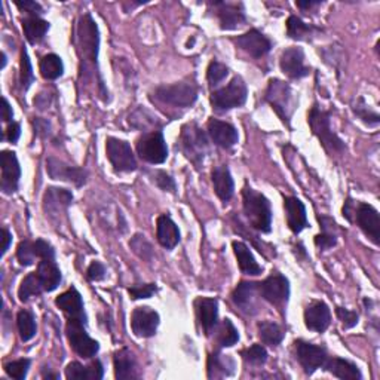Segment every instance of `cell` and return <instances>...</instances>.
<instances>
[{
    "label": "cell",
    "instance_id": "6da1fadb",
    "mask_svg": "<svg viewBox=\"0 0 380 380\" xmlns=\"http://www.w3.org/2000/svg\"><path fill=\"white\" fill-rule=\"evenodd\" d=\"M76 43H78V54L80 58V79L85 78H95L100 90V97L106 98L109 95L105 82L100 76L98 68V49H100V31L95 20L91 14H83L76 31Z\"/></svg>",
    "mask_w": 380,
    "mask_h": 380
},
{
    "label": "cell",
    "instance_id": "7a4b0ae2",
    "mask_svg": "<svg viewBox=\"0 0 380 380\" xmlns=\"http://www.w3.org/2000/svg\"><path fill=\"white\" fill-rule=\"evenodd\" d=\"M342 213L349 223H355L374 246L380 244V214L373 205L348 198Z\"/></svg>",
    "mask_w": 380,
    "mask_h": 380
},
{
    "label": "cell",
    "instance_id": "3957f363",
    "mask_svg": "<svg viewBox=\"0 0 380 380\" xmlns=\"http://www.w3.org/2000/svg\"><path fill=\"white\" fill-rule=\"evenodd\" d=\"M243 205L246 217L248 218L251 226L262 233H270L272 209L269 199L263 194L247 186L243 190Z\"/></svg>",
    "mask_w": 380,
    "mask_h": 380
},
{
    "label": "cell",
    "instance_id": "277c9868",
    "mask_svg": "<svg viewBox=\"0 0 380 380\" xmlns=\"http://www.w3.org/2000/svg\"><path fill=\"white\" fill-rule=\"evenodd\" d=\"M332 113L321 109L318 105H314L307 113V124L312 130V134L318 138L322 147L328 153H342L347 150V144L342 138L332 130L330 125Z\"/></svg>",
    "mask_w": 380,
    "mask_h": 380
},
{
    "label": "cell",
    "instance_id": "5b68a950",
    "mask_svg": "<svg viewBox=\"0 0 380 380\" xmlns=\"http://www.w3.org/2000/svg\"><path fill=\"white\" fill-rule=\"evenodd\" d=\"M180 147L184 157L196 168L204 165L205 158L210 154V142L206 134L196 124H186L180 134Z\"/></svg>",
    "mask_w": 380,
    "mask_h": 380
},
{
    "label": "cell",
    "instance_id": "8992f818",
    "mask_svg": "<svg viewBox=\"0 0 380 380\" xmlns=\"http://www.w3.org/2000/svg\"><path fill=\"white\" fill-rule=\"evenodd\" d=\"M265 100L272 106V109L281 117L285 125H290V119L292 112L296 110L297 100L292 93L291 86L280 79H270L268 90L265 94Z\"/></svg>",
    "mask_w": 380,
    "mask_h": 380
},
{
    "label": "cell",
    "instance_id": "52a82bcc",
    "mask_svg": "<svg viewBox=\"0 0 380 380\" xmlns=\"http://www.w3.org/2000/svg\"><path fill=\"white\" fill-rule=\"evenodd\" d=\"M247 97H248V90L246 82L243 80V78L235 76L226 86L213 91L210 101L216 112L223 113L244 106Z\"/></svg>",
    "mask_w": 380,
    "mask_h": 380
},
{
    "label": "cell",
    "instance_id": "ba28073f",
    "mask_svg": "<svg viewBox=\"0 0 380 380\" xmlns=\"http://www.w3.org/2000/svg\"><path fill=\"white\" fill-rule=\"evenodd\" d=\"M154 98L174 107H192L198 100V88L194 82L161 85L154 90Z\"/></svg>",
    "mask_w": 380,
    "mask_h": 380
},
{
    "label": "cell",
    "instance_id": "9c48e42d",
    "mask_svg": "<svg viewBox=\"0 0 380 380\" xmlns=\"http://www.w3.org/2000/svg\"><path fill=\"white\" fill-rule=\"evenodd\" d=\"M65 334L70 347L79 357L91 359L98 354L100 343L86 333V321L67 320Z\"/></svg>",
    "mask_w": 380,
    "mask_h": 380
},
{
    "label": "cell",
    "instance_id": "30bf717a",
    "mask_svg": "<svg viewBox=\"0 0 380 380\" xmlns=\"http://www.w3.org/2000/svg\"><path fill=\"white\" fill-rule=\"evenodd\" d=\"M137 153L143 161L159 165L168 158V146L162 131H147L137 140Z\"/></svg>",
    "mask_w": 380,
    "mask_h": 380
},
{
    "label": "cell",
    "instance_id": "8fae6325",
    "mask_svg": "<svg viewBox=\"0 0 380 380\" xmlns=\"http://www.w3.org/2000/svg\"><path fill=\"white\" fill-rule=\"evenodd\" d=\"M106 153L116 172H132L137 169L135 154L128 142L109 137L106 140Z\"/></svg>",
    "mask_w": 380,
    "mask_h": 380
},
{
    "label": "cell",
    "instance_id": "7c38bea8",
    "mask_svg": "<svg viewBox=\"0 0 380 380\" xmlns=\"http://www.w3.org/2000/svg\"><path fill=\"white\" fill-rule=\"evenodd\" d=\"M258 291L266 302L281 307L287 305L290 299V281L284 275L275 272L265 281L258 283Z\"/></svg>",
    "mask_w": 380,
    "mask_h": 380
},
{
    "label": "cell",
    "instance_id": "4fadbf2b",
    "mask_svg": "<svg viewBox=\"0 0 380 380\" xmlns=\"http://www.w3.org/2000/svg\"><path fill=\"white\" fill-rule=\"evenodd\" d=\"M161 324V317L157 310L149 306H138L132 310L131 315V328L137 337L149 339L153 337L158 332Z\"/></svg>",
    "mask_w": 380,
    "mask_h": 380
},
{
    "label": "cell",
    "instance_id": "5bb4252c",
    "mask_svg": "<svg viewBox=\"0 0 380 380\" xmlns=\"http://www.w3.org/2000/svg\"><path fill=\"white\" fill-rule=\"evenodd\" d=\"M295 344H296L297 359L307 376L314 374L320 369H324L325 362L328 359L325 348L305 340H296Z\"/></svg>",
    "mask_w": 380,
    "mask_h": 380
},
{
    "label": "cell",
    "instance_id": "9a60e30c",
    "mask_svg": "<svg viewBox=\"0 0 380 380\" xmlns=\"http://www.w3.org/2000/svg\"><path fill=\"white\" fill-rule=\"evenodd\" d=\"M46 171H48L49 177L53 180L72 183L76 187L85 186L86 184V179H88V172H86L83 168L68 165L64 161L57 159L54 157L48 158Z\"/></svg>",
    "mask_w": 380,
    "mask_h": 380
},
{
    "label": "cell",
    "instance_id": "2e32d148",
    "mask_svg": "<svg viewBox=\"0 0 380 380\" xmlns=\"http://www.w3.org/2000/svg\"><path fill=\"white\" fill-rule=\"evenodd\" d=\"M0 165H2V180L0 189L5 195H12L19 190L21 179V167L16 158V153L11 150H4L0 154Z\"/></svg>",
    "mask_w": 380,
    "mask_h": 380
},
{
    "label": "cell",
    "instance_id": "e0dca14e",
    "mask_svg": "<svg viewBox=\"0 0 380 380\" xmlns=\"http://www.w3.org/2000/svg\"><path fill=\"white\" fill-rule=\"evenodd\" d=\"M73 202V194L70 190L63 187L51 186L46 189L43 195V211L51 220L58 218L61 214H65L68 206Z\"/></svg>",
    "mask_w": 380,
    "mask_h": 380
},
{
    "label": "cell",
    "instance_id": "ac0fdd59",
    "mask_svg": "<svg viewBox=\"0 0 380 380\" xmlns=\"http://www.w3.org/2000/svg\"><path fill=\"white\" fill-rule=\"evenodd\" d=\"M233 43L238 48L246 51L253 58H262L272 49L270 39L266 38L265 34L257 28H251L250 31L241 34V36L233 39Z\"/></svg>",
    "mask_w": 380,
    "mask_h": 380
},
{
    "label": "cell",
    "instance_id": "d6986e66",
    "mask_svg": "<svg viewBox=\"0 0 380 380\" xmlns=\"http://www.w3.org/2000/svg\"><path fill=\"white\" fill-rule=\"evenodd\" d=\"M280 67L284 75L290 79H302L310 73V68L305 64V53L302 48L291 46L281 54Z\"/></svg>",
    "mask_w": 380,
    "mask_h": 380
},
{
    "label": "cell",
    "instance_id": "ffe728a7",
    "mask_svg": "<svg viewBox=\"0 0 380 380\" xmlns=\"http://www.w3.org/2000/svg\"><path fill=\"white\" fill-rule=\"evenodd\" d=\"M258 291L257 283L241 281L232 292V302L247 315H255L258 312ZM262 297V296H260Z\"/></svg>",
    "mask_w": 380,
    "mask_h": 380
},
{
    "label": "cell",
    "instance_id": "44dd1931",
    "mask_svg": "<svg viewBox=\"0 0 380 380\" xmlns=\"http://www.w3.org/2000/svg\"><path fill=\"white\" fill-rule=\"evenodd\" d=\"M221 30H236L247 23V15L243 4H229V2H214Z\"/></svg>",
    "mask_w": 380,
    "mask_h": 380
},
{
    "label": "cell",
    "instance_id": "7402d4cb",
    "mask_svg": "<svg viewBox=\"0 0 380 380\" xmlns=\"http://www.w3.org/2000/svg\"><path fill=\"white\" fill-rule=\"evenodd\" d=\"M305 325L310 332L324 333L332 324L330 307L322 300L310 302L305 309Z\"/></svg>",
    "mask_w": 380,
    "mask_h": 380
},
{
    "label": "cell",
    "instance_id": "603a6c76",
    "mask_svg": "<svg viewBox=\"0 0 380 380\" xmlns=\"http://www.w3.org/2000/svg\"><path fill=\"white\" fill-rule=\"evenodd\" d=\"M206 130H209V135L211 137L213 143L221 149H231L239 140L236 128L229 122H224V120L211 117L209 124H206Z\"/></svg>",
    "mask_w": 380,
    "mask_h": 380
},
{
    "label": "cell",
    "instance_id": "cb8c5ba5",
    "mask_svg": "<svg viewBox=\"0 0 380 380\" xmlns=\"http://www.w3.org/2000/svg\"><path fill=\"white\" fill-rule=\"evenodd\" d=\"M56 305L67 315V320H82L88 322V318H86L85 314L82 296L75 287L68 288L67 291L63 292V295H60L56 299Z\"/></svg>",
    "mask_w": 380,
    "mask_h": 380
},
{
    "label": "cell",
    "instance_id": "d4e9b609",
    "mask_svg": "<svg viewBox=\"0 0 380 380\" xmlns=\"http://www.w3.org/2000/svg\"><path fill=\"white\" fill-rule=\"evenodd\" d=\"M284 210L287 216L288 228L295 235H299L303 229L309 226L307 216H306V206L299 198L296 196L284 198Z\"/></svg>",
    "mask_w": 380,
    "mask_h": 380
},
{
    "label": "cell",
    "instance_id": "484cf974",
    "mask_svg": "<svg viewBox=\"0 0 380 380\" xmlns=\"http://www.w3.org/2000/svg\"><path fill=\"white\" fill-rule=\"evenodd\" d=\"M157 238H158V243L167 250L176 248L177 244L180 243V239H181L180 229L174 223V220H172L169 216L164 214V216L158 217V220H157Z\"/></svg>",
    "mask_w": 380,
    "mask_h": 380
},
{
    "label": "cell",
    "instance_id": "4316f807",
    "mask_svg": "<svg viewBox=\"0 0 380 380\" xmlns=\"http://www.w3.org/2000/svg\"><path fill=\"white\" fill-rule=\"evenodd\" d=\"M198 320L204 328L205 334H211L218 322V302L217 299L201 297L196 300Z\"/></svg>",
    "mask_w": 380,
    "mask_h": 380
},
{
    "label": "cell",
    "instance_id": "83f0119b",
    "mask_svg": "<svg viewBox=\"0 0 380 380\" xmlns=\"http://www.w3.org/2000/svg\"><path fill=\"white\" fill-rule=\"evenodd\" d=\"M36 273L46 292L57 290L63 281V275L58 265L56 263V258H42L38 263Z\"/></svg>",
    "mask_w": 380,
    "mask_h": 380
},
{
    "label": "cell",
    "instance_id": "f1b7e54d",
    "mask_svg": "<svg viewBox=\"0 0 380 380\" xmlns=\"http://www.w3.org/2000/svg\"><path fill=\"white\" fill-rule=\"evenodd\" d=\"M324 370L332 373L334 377L343 379V380H361L362 379V373L357 364H354L352 361L343 359L339 357H328Z\"/></svg>",
    "mask_w": 380,
    "mask_h": 380
},
{
    "label": "cell",
    "instance_id": "f546056e",
    "mask_svg": "<svg viewBox=\"0 0 380 380\" xmlns=\"http://www.w3.org/2000/svg\"><path fill=\"white\" fill-rule=\"evenodd\" d=\"M211 181L214 186L216 195L223 202H229L233 196V192H235V183H233L229 168L224 167V165L214 168L211 172Z\"/></svg>",
    "mask_w": 380,
    "mask_h": 380
},
{
    "label": "cell",
    "instance_id": "4dcf8cb0",
    "mask_svg": "<svg viewBox=\"0 0 380 380\" xmlns=\"http://www.w3.org/2000/svg\"><path fill=\"white\" fill-rule=\"evenodd\" d=\"M65 377L68 380H101L105 377L102 364L95 359L90 366H82L80 362L73 361L65 367Z\"/></svg>",
    "mask_w": 380,
    "mask_h": 380
},
{
    "label": "cell",
    "instance_id": "1f68e13d",
    "mask_svg": "<svg viewBox=\"0 0 380 380\" xmlns=\"http://www.w3.org/2000/svg\"><path fill=\"white\" fill-rule=\"evenodd\" d=\"M113 364H115V377L117 380H128L138 377L137 361L128 348H122L120 351L115 352Z\"/></svg>",
    "mask_w": 380,
    "mask_h": 380
},
{
    "label": "cell",
    "instance_id": "d6a6232c",
    "mask_svg": "<svg viewBox=\"0 0 380 380\" xmlns=\"http://www.w3.org/2000/svg\"><path fill=\"white\" fill-rule=\"evenodd\" d=\"M321 233H318L314 239L315 246L320 250H328L333 248L337 244V223L334 218L328 216H321L318 217Z\"/></svg>",
    "mask_w": 380,
    "mask_h": 380
},
{
    "label": "cell",
    "instance_id": "836d02e7",
    "mask_svg": "<svg viewBox=\"0 0 380 380\" xmlns=\"http://www.w3.org/2000/svg\"><path fill=\"white\" fill-rule=\"evenodd\" d=\"M232 247H233V253L236 255L239 269L243 270L246 275L257 276L263 272V268L255 262L253 253L250 251V248L244 243H241V241H235Z\"/></svg>",
    "mask_w": 380,
    "mask_h": 380
},
{
    "label": "cell",
    "instance_id": "e575fe53",
    "mask_svg": "<svg viewBox=\"0 0 380 380\" xmlns=\"http://www.w3.org/2000/svg\"><path fill=\"white\" fill-rule=\"evenodd\" d=\"M320 31V28L306 24L302 19L296 15L288 16L287 20V36L295 41H310L315 34Z\"/></svg>",
    "mask_w": 380,
    "mask_h": 380
},
{
    "label": "cell",
    "instance_id": "d590c367",
    "mask_svg": "<svg viewBox=\"0 0 380 380\" xmlns=\"http://www.w3.org/2000/svg\"><path fill=\"white\" fill-rule=\"evenodd\" d=\"M23 30L28 43L36 45L45 38V34L49 30V23L39 19V16H27L23 20Z\"/></svg>",
    "mask_w": 380,
    "mask_h": 380
},
{
    "label": "cell",
    "instance_id": "8d00e7d4",
    "mask_svg": "<svg viewBox=\"0 0 380 380\" xmlns=\"http://www.w3.org/2000/svg\"><path fill=\"white\" fill-rule=\"evenodd\" d=\"M258 330V337L262 339V342L268 347H278V344L284 340L285 332L281 325L272 321H262L257 324Z\"/></svg>",
    "mask_w": 380,
    "mask_h": 380
},
{
    "label": "cell",
    "instance_id": "74e56055",
    "mask_svg": "<svg viewBox=\"0 0 380 380\" xmlns=\"http://www.w3.org/2000/svg\"><path fill=\"white\" fill-rule=\"evenodd\" d=\"M41 75L46 80H57L64 73V64L57 54H48L41 60Z\"/></svg>",
    "mask_w": 380,
    "mask_h": 380
},
{
    "label": "cell",
    "instance_id": "f35d334b",
    "mask_svg": "<svg viewBox=\"0 0 380 380\" xmlns=\"http://www.w3.org/2000/svg\"><path fill=\"white\" fill-rule=\"evenodd\" d=\"M235 362L229 355H220V354H213L209 361V377H224L233 374Z\"/></svg>",
    "mask_w": 380,
    "mask_h": 380
},
{
    "label": "cell",
    "instance_id": "ab89813d",
    "mask_svg": "<svg viewBox=\"0 0 380 380\" xmlns=\"http://www.w3.org/2000/svg\"><path fill=\"white\" fill-rule=\"evenodd\" d=\"M42 283L36 272L28 273L26 278L21 281V285L19 288V297L21 302H28L31 297H39L43 292Z\"/></svg>",
    "mask_w": 380,
    "mask_h": 380
},
{
    "label": "cell",
    "instance_id": "60d3db41",
    "mask_svg": "<svg viewBox=\"0 0 380 380\" xmlns=\"http://www.w3.org/2000/svg\"><path fill=\"white\" fill-rule=\"evenodd\" d=\"M16 327H19L20 337L23 342L31 340L38 333V325L36 320H34V315L30 312V310H20L19 315H16Z\"/></svg>",
    "mask_w": 380,
    "mask_h": 380
},
{
    "label": "cell",
    "instance_id": "b9f144b4",
    "mask_svg": "<svg viewBox=\"0 0 380 380\" xmlns=\"http://www.w3.org/2000/svg\"><path fill=\"white\" fill-rule=\"evenodd\" d=\"M217 340L221 348H231L239 342V333L231 320L226 318V320H223V322L220 324Z\"/></svg>",
    "mask_w": 380,
    "mask_h": 380
},
{
    "label": "cell",
    "instance_id": "7bdbcfd3",
    "mask_svg": "<svg viewBox=\"0 0 380 380\" xmlns=\"http://www.w3.org/2000/svg\"><path fill=\"white\" fill-rule=\"evenodd\" d=\"M354 113L362 120V122L370 125V127H377L380 122V116L377 112L369 109V106L366 105V101L362 97L358 98V101L352 106Z\"/></svg>",
    "mask_w": 380,
    "mask_h": 380
},
{
    "label": "cell",
    "instance_id": "ee69618b",
    "mask_svg": "<svg viewBox=\"0 0 380 380\" xmlns=\"http://www.w3.org/2000/svg\"><path fill=\"white\" fill-rule=\"evenodd\" d=\"M241 357H243L244 361L251 366H263L268 361V351L265 347H262V344L255 343L253 347L241 351Z\"/></svg>",
    "mask_w": 380,
    "mask_h": 380
},
{
    "label": "cell",
    "instance_id": "f6af8a7d",
    "mask_svg": "<svg viewBox=\"0 0 380 380\" xmlns=\"http://www.w3.org/2000/svg\"><path fill=\"white\" fill-rule=\"evenodd\" d=\"M130 247L138 257L143 258V260L146 262H149L153 257V248L149 241L146 239V236L142 233L134 235V238L130 241Z\"/></svg>",
    "mask_w": 380,
    "mask_h": 380
},
{
    "label": "cell",
    "instance_id": "bcb514c9",
    "mask_svg": "<svg viewBox=\"0 0 380 380\" xmlns=\"http://www.w3.org/2000/svg\"><path fill=\"white\" fill-rule=\"evenodd\" d=\"M16 258H19L20 265L24 268L34 265L38 255H36V253H34L33 241H30V239L21 241V243L19 244V248H16Z\"/></svg>",
    "mask_w": 380,
    "mask_h": 380
},
{
    "label": "cell",
    "instance_id": "7dc6e473",
    "mask_svg": "<svg viewBox=\"0 0 380 380\" xmlns=\"http://www.w3.org/2000/svg\"><path fill=\"white\" fill-rule=\"evenodd\" d=\"M31 366V361L28 358H21V359H15L5 364V371L9 377L15 380H24L27 377L28 369Z\"/></svg>",
    "mask_w": 380,
    "mask_h": 380
},
{
    "label": "cell",
    "instance_id": "c3c4849f",
    "mask_svg": "<svg viewBox=\"0 0 380 380\" xmlns=\"http://www.w3.org/2000/svg\"><path fill=\"white\" fill-rule=\"evenodd\" d=\"M228 75H229V67L217 60L211 61L209 65V70H206V79H209L211 86H217L220 82L228 78Z\"/></svg>",
    "mask_w": 380,
    "mask_h": 380
},
{
    "label": "cell",
    "instance_id": "681fc988",
    "mask_svg": "<svg viewBox=\"0 0 380 380\" xmlns=\"http://www.w3.org/2000/svg\"><path fill=\"white\" fill-rule=\"evenodd\" d=\"M34 82V73H33V67L31 61L28 58L27 51H21V72H20V83H21V90L27 91L31 83Z\"/></svg>",
    "mask_w": 380,
    "mask_h": 380
},
{
    "label": "cell",
    "instance_id": "f907efd6",
    "mask_svg": "<svg viewBox=\"0 0 380 380\" xmlns=\"http://www.w3.org/2000/svg\"><path fill=\"white\" fill-rule=\"evenodd\" d=\"M158 291L157 284H135L128 288V295L132 300L150 299Z\"/></svg>",
    "mask_w": 380,
    "mask_h": 380
},
{
    "label": "cell",
    "instance_id": "816d5d0a",
    "mask_svg": "<svg viewBox=\"0 0 380 380\" xmlns=\"http://www.w3.org/2000/svg\"><path fill=\"white\" fill-rule=\"evenodd\" d=\"M153 181L157 184L161 190L164 192H169V194H176L177 190V184L169 174H167L165 171H154L153 174Z\"/></svg>",
    "mask_w": 380,
    "mask_h": 380
},
{
    "label": "cell",
    "instance_id": "f5cc1de1",
    "mask_svg": "<svg viewBox=\"0 0 380 380\" xmlns=\"http://www.w3.org/2000/svg\"><path fill=\"white\" fill-rule=\"evenodd\" d=\"M336 315L340 320L343 328H354L358 324V314L355 310H349V309H344V307H336Z\"/></svg>",
    "mask_w": 380,
    "mask_h": 380
},
{
    "label": "cell",
    "instance_id": "db71d44e",
    "mask_svg": "<svg viewBox=\"0 0 380 380\" xmlns=\"http://www.w3.org/2000/svg\"><path fill=\"white\" fill-rule=\"evenodd\" d=\"M33 244H34V253H36L39 260H42V258H56V250L48 241L36 239L33 241Z\"/></svg>",
    "mask_w": 380,
    "mask_h": 380
},
{
    "label": "cell",
    "instance_id": "11a10c76",
    "mask_svg": "<svg viewBox=\"0 0 380 380\" xmlns=\"http://www.w3.org/2000/svg\"><path fill=\"white\" fill-rule=\"evenodd\" d=\"M86 278L91 283H98L106 278V266L100 262H93L86 269Z\"/></svg>",
    "mask_w": 380,
    "mask_h": 380
},
{
    "label": "cell",
    "instance_id": "9f6ffc18",
    "mask_svg": "<svg viewBox=\"0 0 380 380\" xmlns=\"http://www.w3.org/2000/svg\"><path fill=\"white\" fill-rule=\"evenodd\" d=\"M15 5L19 6L21 11L30 14V16H39L43 14V8L41 4L33 2V0H24V2H15Z\"/></svg>",
    "mask_w": 380,
    "mask_h": 380
},
{
    "label": "cell",
    "instance_id": "6f0895ef",
    "mask_svg": "<svg viewBox=\"0 0 380 380\" xmlns=\"http://www.w3.org/2000/svg\"><path fill=\"white\" fill-rule=\"evenodd\" d=\"M20 135H21V125L19 122H11L8 130H6V138L11 143H16L20 140Z\"/></svg>",
    "mask_w": 380,
    "mask_h": 380
},
{
    "label": "cell",
    "instance_id": "680465c9",
    "mask_svg": "<svg viewBox=\"0 0 380 380\" xmlns=\"http://www.w3.org/2000/svg\"><path fill=\"white\" fill-rule=\"evenodd\" d=\"M33 125H34V132H36L38 135H41V137H46V135L49 134L51 124L48 122V120L38 117V119L33 122Z\"/></svg>",
    "mask_w": 380,
    "mask_h": 380
},
{
    "label": "cell",
    "instance_id": "91938a15",
    "mask_svg": "<svg viewBox=\"0 0 380 380\" xmlns=\"http://www.w3.org/2000/svg\"><path fill=\"white\" fill-rule=\"evenodd\" d=\"M2 117H4V122H14V110L9 105V101L6 97H4V109H2Z\"/></svg>",
    "mask_w": 380,
    "mask_h": 380
},
{
    "label": "cell",
    "instance_id": "94428289",
    "mask_svg": "<svg viewBox=\"0 0 380 380\" xmlns=\"http://www.w3.org/2000/svg\"><path fill=\"white\" fill-rule=\"evenodd\" d=\"M2 235H4V246H2V255H5L6 254V251L9 250V247H11V243H12V233L6 229V228H4L2 229Z\"/></svg>",
    "mask_w": 380,
    "mask_h": 380
},
{
    "label": "cell",
    "instance_id": "6125c7cd",
    "mask_svg": "<svg viewBox=\"0 0 380 380\" xmlns=\"http://www.w3.org/2000/svg\"><path fill=\"white\" fill-rule=\"evenodd\" d=\"M296 5H297L300 9H309V8H314V6L321 5V2H297Z\"/></svg>",
    "mask_w": 380,
    "mask_h": 380
},
{
    "label": "cell",
    "instance_id": "be15d7a7",
    "mask_svg": "<svg viewBox=\"0 0 380 380\" xmlns=\"http://www.w3.org/2000/svg\"><path fill=\"white\" fill-rule=\"evenodd\" d=\"M6 65V56H5V53H2V68Z\"/></svg>",
    "mask_w": 380,
    "mask_h": 380
}]
</instances>
